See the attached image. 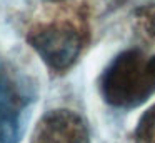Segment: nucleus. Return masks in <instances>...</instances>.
Here are the masks:
<instances>
[{
    "label": "nucleus",
    "instance_id": "obj_1",
    "mask_svg": "<svg viewBox=\"0 0 155 143\" xmlns=\"http://www.w3.org/2000/svg\"><path fill=\"white\" fill-rule=\"evenodd\" d=\"M104 100L117 108H135L155 93V67L140 50L118 53L100 78Z\"/></svg>",
    "mask_w": 155,
    "mask_h": 143
},
{
    "label": "nucleus",
    "instance_id": "obj_2",
    "mask_svg": "<svg viewBox=\"0 0 155 143\" xmlns=\"http://www.w3.org/2000/svg\"><path fill=\"white\" fill-rule=\"evenodd\" d=\"M30 45L55 70H65L77 60L82 48L78 32L70 23H48L32 30Z\"/></svg>",
    "mask_w": 155,
    "mask_h": 143
},
{
    "label": "nucleus",
    "instance_id": "obj_3",
    "mask_svg": "<svg viewBox=\"0 0 155 143\" xmlns=\"http://www.w3.org/2000/svg\"><path fill=\"white\" fill-rule=\"evenodd\" d=\"M32 143H90L88 126L70 110H54L37 123Z\"/></svg>",
    "mask_w": 155,
    "mask_h": 143
},
{
    "label": "nucleus",
    "instance_id": "obj_4",
    "mask_svg": "<svg viewBox=\"0 0 155 143\" xmlns=\"http://www.w3.org/2000/svg\"><path fill=\"white\" fill-rule=\"evenodd\" d=\"M134 28L143 38L155 42V3H147L135 10Z\"/></svg>",
    "mask_w": 155,
    "mask_h": 143
},
{
    "label": "nucleus",
    "instance_id": "obj_5",
    "mask_svg": "<svg viewBox=\"0 0 155 143\" xmlns=\"http://www.w3.org/2000/svg\"><path fill=\"white\" fill-rule=\"evenodd\" d=\"M134 138L135 143H155V103L140 116Z\"/></svg>",
    "mask_w": 155,
    "mask_h": 143
},
{
    "label": "nucleus",
    "instance_id": "obj_6",
    "mask_svg": "<svg viewBox=\"0 0 155 143\" xmlns=\"http://www.w3.org/2000/svg\"><path fill=\"white\" fill-rule=\"evenodd\" d=\"M14 116V95L8 92L0 76V135L5 130L7 123Z\"/></svg>",
    "mask_w": 155,
    "mask_h": 143
},
{
    "label": "nucleus",
    "instance_id": "obj_7",
    "mask_svg": "<svg viewBox=\"0 0 155 143\" xmlns=\"http://www.w3.org/2000/svg\"><path fill=\"white\" fill-rule=\"evenodd\" d=\"M54 2H58V0H54Z\"/></svg>",
    "mask_w": 155,
    "mask_h": 143
}]
</instances>
